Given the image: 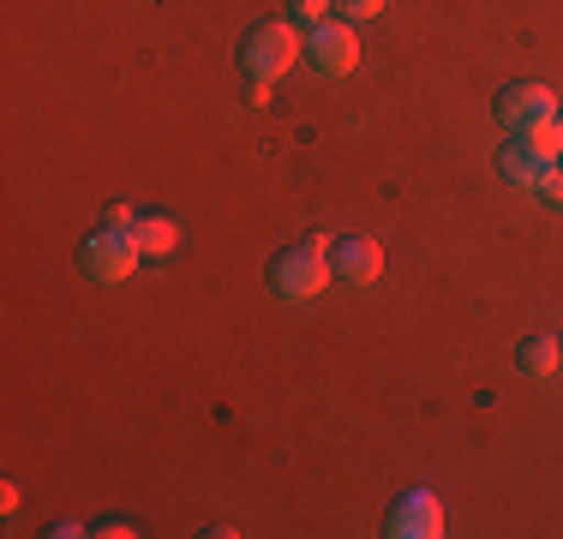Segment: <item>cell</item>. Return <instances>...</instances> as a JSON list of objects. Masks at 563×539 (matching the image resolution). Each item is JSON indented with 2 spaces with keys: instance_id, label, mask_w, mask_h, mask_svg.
<instances>
[{
  "instance_id": "6da1fadb",
  "label": "cell",
  "mask_w": 563,
  "mask_h": 539,
  "mask_svg": "<svg viewBox=\"0 0 563 539\" xmlns=\"http://www.w3.org/2000/svg\"><path fill=\"white\" fill-rule=\"evenodd\" d=\"M300 54H306V36L294 31L288 19H264V24H252L246 43H240V66H246V78H264V85H276V78L288 73Z\"/></svg>"
},
{
  "instance_id": "7a4b0ae2",
  "label": "cell",
  "mask_w": 563,
  "mask_h": 539,
  "mask_svg": "<svg viewBox=\"0 0 563 539\" xmlns=\"http://www.w3.org/2000/svg\"><path fill=\"white\" fill-rule=\"evenodd\" d=\"M144 246H139V228H97V234H85V246H78V270L97 282H126L132 270H139Z\"/></svg>"
},
{
  "instance_id": "3957f363",
  "label": "cell",
  "mask_w": 563,
  "mask_h": 539,
  "mask_svg": "<svg viewBox=\"0 0 563 539\" xmlns=\"http://www.w3.org/2000/svg\"><path fill=\"white\" fill-rule=\"evenodd\" d=\"M330 276L336 270H330V252L318 240H300V246L276 252V264H271V288L282 300H312V294H324Z\"/></svg>"
},
{
  "instance_id": "277c9868",
  "label": "cell",
  "mask_w": 563,
  "mask_h": 539,
  "mask_svg": "<svg viewBox=\"0 0 563 539\" xmlns=\"http://www.w3.org/2000/svg\"><path fill=\"white\" fill-rule=\"evenodd\" d=\"M384 534L390 539H438L444 534V504H438L432 492H401L396 504H390V516H384Z\"/></svg>"
},
{
  "instance_id": "5b68a950",
  "label": "cell",
  "mask_w": 563,
  "mask_h": 539,
  "mask_svg": "<svg viewBox=\"0 0 563 539\" xmlns=\"http://www.w3.org/2000/svg\"><path fill=\"white\" fill-rule=\"evenodd\" d=\"M306 61L318 66L324 78H342V73H354V61H360V43H354V31L347 24H312L306 31Z\"/></svg>"
},
{
  "instance_id": "8992f818",
  "label": "cell",
  "mask_w": 563,
  "mask_h": 539,
  "mask_svg": "<svg viewBox=\"0 0 563 539\" xmlns=\"http://www.w3.org/2000/svg\"><path fill=\"white\" fill-rule=\"evenodd\" d=\"M330 270L347 282V288H372V282L384 276V246L378 240H360V234H347L330 246Z\"/></svg>"
},
{
  "instance_id": "52a82bcc",
  "label": "cell",
  "mask_w": 563,
  "mask_h": 539,
  "mask_svg": "<svg viewBox=\"0 0 563 539\" xmlns=\"http://www.w3.org/2000/svg\"><path fill=\"white\" fill-rule=\"evenodd\" d=\"M498 120L509 132H528V127H540V120H558V97L545 85H509L498 97Z\"/></svg>"
},
{
  "instance_id": "ba28073f",
  "label": "cell",
  "mask_w": 563,
  "mask_h": 539,
  "mask_svg": "<svg viewBox=\"0 0 563 539\" xmlns=\"http://www.w3.org/2000/svg\"><path fill=\"white\" fill-rule=\"evenodd\" d=\"M558 156H545V151H533L528 139H521V132H509V144L498 151V174L504 180H516V186H540V174L552 168Z\"/></svg>"
},
{
  "instance_id": "9c48e42d",
  "label": "cell",
  "mask_w": 563,
  "mask_h": 539,
  "mask_svg": "<svg viewBox=\"0 0 563 539\" xmlns=\"http://www.w3.org/2000/svg\"><path fill=\"white\" fill-rule=\"evenodd\" d=\"M558 360H563L558 336H528V342H521V372L528 377H552Z\"/></svg>"
},
{
  "instance_id": "30bf717a",
  "label": "cell",
  "mask_w": 563,
  "mask_h": 539,
  "mask_svg": "<svg viewBox=\"0 0 563 539\" xmlns=\"http://www.w3.org/2000/svg\"><path fill=\"white\" fill-rule=\"evenodd\" d=\"M139 246H144V258H168L180 246V234H174L168 216H139Z\"/></svg>"
},
{
  "instance_id": "8fae6325",
  "label": "cell",
  "mask_w": 563,
  "mask_h": 539,
  "mask_svg": "<svg viewBox=\"0 0 563 539\" xmlns=\"http://www.w3.org/2000/svg\"><path fill=\"white\" fill-rule=\"evenodd\" d=\"M330 7H336V0H288V12H294L300 24H324Z\"/></svg>"
},
{
  "instance_id": "7c38bea8",
  "label": "cell",
  "mask_w": 563,
  "mask_h": 539,
  "mask_svg": "<svg viewBox=\"0 0 563 539\" xmlns=\"http://www.w3.org/2000/svg\"><path fill=\"white\" fill-rule=\"evenodd\" d=\"M533 193H540L545 205H563V162H552V168L540 174V186H533Z\"/></svg>"
},
{
  "instance_id": "4fadbf2b",
  "label": "cell",
  "mask_w": 563,
  "mask_h": 539,
  "mask_svg": "<svg viewBox=\"0 0 563 539\" xmlns=\"http://www.w3.org/2000/svg\"><path fill=\"white\" fill-rule=\"evenodd\" d=\"M336 12H342V19H378L384 0H336Z\"/></svg>"
},
{
  "instance_id": "5bb4252c",
  "label": "cell",
  "mask_w": 563,
  "mask_h": 539,
  "mask_svg": "<svg viewBox=\"0 0 563 539\" xmlns=\"http://www.w3.org/2000/svg\"><path fill=\"white\" fill-rule=\"evenodd\" d=\"M246 102H271V85H264V78H246Z\"/></svg>"
},
{
  "instance_id": "9a60e30c",
  "label": "cell",
  "mask_w": 563,
  "mask_h": 539,
  "mask_svg": "<svg viewBox=\"0 0 563 539\" xmlns=\"http://www.w3.org/2000/svg\"><path fill=\"white\" fill-rule=\"evenodd\" d=\"M109 222H114V228H139V216H132L126 205H114V210H109Z\"/></svg>"
},
{
  "instance_id": "2e32d148",
  "label": "cell",
  "mask_w": 563,
  "mask_h": 539,
  "mask_svg": "<svg viewBox=\"0 0 563 539\" xmlns=\"http://www.w3.org/2000/svg\"><path fill=\"white\" fill-rule=\"evenodd\" d=\"M558 348H563V336H558Z\"/></svg>"
},
{
  "instance_id": "e0dca14e",
  "label": "cell",
  "mask_w": 563,
  "mask_h": 539,
  "mask_svg": "<svg viewBox=\"0 0 563 539\" xmlns=\"http://www.w3.org/2000/svg\"><path fill=\"white\" fill-rule=\"evenodd\" d=\"M558 162H563V151H558Z\"/></svg>"
}]
</instances>
